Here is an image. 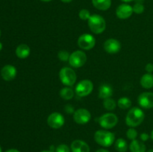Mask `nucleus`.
I'll use <instances>...</instances> for the list:
<instances>
[{
	"label": "nucleus",
	"mask_w": 153,
	"mask_h": 152,
	"mask_svg": "<svg viewBox=\"0 0 153 152\" xmlns=\"http://www.w3.org/2000/svg\"><path fill=\"white\" fill-rule=\"evenodd\" d=\"M103 106H104L105 109L109 111H111V110H114L117 107V103L112 98H109L107 99H105L103 101Z\"/></svg>",
	"instance_id": "b1692460"
},
{
	"label": "nucleus",
	"mask_w": 153,
	"mask_h": 152,
	"mask_svg": "<svg viewBox=\"0 0 153 152\" xmlns=\"http://www.w3.org/2000/svg\"><path fill=\"white\" fill-rule=\"evenodd\" d=\"M105 51L108 54H117L120 51L121 43L119 40L110 38L106 40L103 45Z\"/></svg>",
	"instance_id": "f8f14e48"
},
{
	"label": "nucleus",
	"mask_w": 153,
	"mask_h": 152,
	"mask_svg": "<svg viewBox=\"0 0 153 152\" xmlns=\"http://www.w3.org/2000/svg\"><path fill=\"white\" fill-rule=\"evenodd\" d=\"M113 95V89L111 86L107 83L102 84L99 88V98L105 100L109 98Z\"/></svg>",
	"instance_id": "dca6fc26"
},
{
	"label": "nucleus",
	"mask_w": 153,
	"mask_h": 152,
	"mask_svg": "<svg viewBox=\"0 0 153 152\" xmlns=\"http://www.w3.org/2000/svg\"><path fill=\"white\" fill-rule=\"evenodd\" d=\"M29 46L26 44H20L16 47V55L20 59H25L28 58L30 55Z\"/></svg>",
	"instance_id": "f3484780"
},
{
	"label": "nucleus",
	"mask_w": 153,
	"mask_h": 152,
	"mask_svg": "<svg viewBox=\"0 0 153 152\" xmlns=\"http://www.w3.org/2000/svg\"><path fill=\"white\" fill-rule=\"evenodd\" d=\"M93 5L100 10H107L111 6V0H92Z\"/></svg>",
	"instance_id": "aec40b11"
},
{
	"label": "nucleus",
	"mask_w": 153,
	"mask_h": 152,
	"mask_svg": "<svg viewBox=\"0 0 153 152\" xmlns=\"http://www.w3.org/2000/svg\"><path fill=\"white\" fill-rule=\"evenodd\" d=\"M0 37H1V30H0Z\"/></svg>",
	"instance_id": "c03bdc74"
},
{
	"label": "nucleus",
	"mask_w": 153,
	"mask_h": 152,
	"mask_svg": "<svg viewBox=\"0 0 153 152\" xmlns=\"http://www.w3.org/2000/svg\"><path fill=\"white\" fill-rule=\"evenodd\" d=\"M0 152H1V146H0Z\"/></svg>",
	"instance_id": "37998d69"
},
{
	"label": "nucleus",
	"mask_w": 153,
	"mask_h": 152,
	"mask_svg": "<svg viewBox=\"0 0 153 152\" xmlns=\"http://www.w3.org/2000/svg\"><path fill=\"white\" fill-rule=\"evenodd\" d=\"M61 1H63V2H64V3H70V2H71L73 0H61Z\"/></svg>",
	"instance_id": "f704fd0d"
},
{
	"label": "nucleus",
	"mask_w": 153,
	"mask_h": 152,
	"mask_svg": "<svg viewBox=\"0 0 153 152\" xmlns=\"http://www.w3.org/2000/svg\"><path fill=\"white\" fill-rule=\"evenodd\" d=\"M68 61L69 64L73 68H80L86 63L87 55L82 51H75L70 55Z\"/></svg>",
	"instance_id": "39448f33"
},
{
	"label": "nucleus",
	"mask_w": 153,
	"mask_h": 152,
	"mask_svg": "<svg viewBox=\"0 0 153 152\" xmlns=\"http://www.w3.org/2000/svg\"><path fill=\"white\" fill-rule=\"evenodd\" d=\"M96 39L89 34H83L79 37L78 46L83 50H91L95 46Z\"/></svg>",
	"instance_id": "6e6552de"
},
{
	"label": "nucleus",
	"mask_w": 153,
	"mask_h": 152,
	"mask_svg": "<svg viewBox=\"0 0 153 152\" xmlns=\"http://www.w3.org/2000/svg\"><path fill=\"white\" fill-rule=\"evenodd\" d=\"M70 148L68 145L65 144H61L56 148L55 152H70Z\"/></svg>",
	"instance_id": "c85d7f7f"
},
{
	"label": "nucleus",
	"mask_w": 153,
	"mask_h": 152,
	"mask_svg": "<svg viewBox=\"0 0 153 152\" xmlns=\"http://www.w3.org/2000/svg\"><path fill=\"white\" fill-rule=\"evenodd\" d=\"M118 123V118L114 113H107L99 118V124L104 129H111Z\"/></svg>",
	"instance_id": "423d86ee"
},
{
	"label": "nucleus",
	"mask_w": 153,
	"mask_h": 152,
	"mask_svg": "<svg viewBox=\"0 0 153 152\" xmlns=\"http://www.w3.org/2000/svg\"><path fill=\"white\" fill-rule=\"evenodd\" d=\"M64 110H65V112L67 113H68V114H73V113H75V109L74 107H73V105H71V104H67V105L65 106V107H64Z\"/></svg>",
	"instance_id": "c756f323"
},
{
	"label": "nucleus",
	"mask_w": 153,
	"mask_h": 152,
	"mask_svg": "<svg viewBox=\"0 0 153 152\" xmlns=\"http://www.w3.org/2000/svg\"><path fill=\"white\" fill-rule=\"evenodd\" d=\"M40 152H54V151H50V150H44V151H40Z\"/></svg>",
	"instance_id": "4c0bfd02"
},
{
	"label": "nucleus",
	"mask_w": 153,
	"mask_h": 152,
	"mask_svg": "<svg viewBox=\"0 0 153 152\" xmlns=\"http://www.w3.org/2000/svg\"><path fill=\"white\" fill-rule=\"evenodd\" d=\"M59 78L65 86H71L75 84L77 80L76 73L70 67H63L59 72Z\"/></svg>",
	"instance_id": "20e7f679"
},
{
	"label": "nucleus",
	"mask_w": 153,
	"mask_h": 152,
	"mask_svg": "<svg viewBox=\"0 0 153 152\" xmlns=\"http://www.w3.org/2000/svg\"><path fill=\"white\" fill-rule=\"evenodd\" d=\"M126 136L128 137V139L131 140H134L136 139L137 137V132L134 128H130L126 132Z\"/></svg>",
	"instance_id": "bb28decb"
},
{
	"label": "nucleus",
	"mask_w": 153,
	"mask_h": 152,
	"mask_svg": "<svg viewBox=\"0 0 153 152\" xmlns=\"http://www.w3.org/2000/svg\"><path fill=\"white\" fill-rule=\"evenodd\" d=\"M140 85L145 89H151L153 87V74L146 73L143 75L140 80Z\"/></svg>",
	"instance_id": "6ab92c4d"
},
{
	"label": "nucleus",
	"mask_w": 153,
	"mask_h": 152,
	"mask_svg": "<svg viewBox=\"0 0 153 152\" xmlns=\"http://www.w3.org/2000/svg\"><path fill=\"white\" fill-rule=\"evenodd\" d=\"M117 105L119 106L120 108L123 109V110H126V109H128L131 107V101L127 97H122V98L118 100Z\"/></svg>",
	"instance_id": "5701e85b"
},
{
	"label": "nucleus",
	"mask_w": 153,
	"mask_h": 152,
	"mask_svg": "<svg viewBox=\"0 0 153 152\" xmlns=\"http://www.w3.org/2000/svg\"><path fill=\"white\" fill-rule=\"evenodd\" d=\"M16 75V69L12 65H5L1 70V76L6 81L13 80Z\"/></svg>",
	"instance_id": "4468645a"
},
{
	"label": "nucleus",
	"mask_w": 153,
	"mask_h": 152,
	"mask_svg": "<svg viewBox=\"0 0 153 152\" xmlns=\"http://www.w3.org/2000/svg\"><path fill=\"white\" fill-rule=\"evenodd\" d=\"M150 138L152 139L153 140V130L152 131V132H151V134H150Z\"/></svg>",
	"instance_id": "58836bf2"
},
{
	"label": "nucleus",
	"mask_w": 153,
	"mask_h": 152,
	"mask_svg": "<svg viewBox=\"0 0 153 152\" xmlns=\"http://www.w3.org/2000/svg\"><path fill=\"white\" fill-rule=\"evenodd\" d=\"M133 12L137 14H140V13H143L145 10V7L143 4L140 3H136L134 6H133Z\"/></svg>",
	"instance_id": "cd10ccee"
},
{
	"label": "nucleus",
	"mask_w": 153,
	"mask_h": 152,
	"mask_svg": "<svg viewBox=\"0 0 153 152\" xmlns=\"http://www.w3.org/2000/svg\"><path fill=\"white\" fill-rule=\"evenodd\" d=\"M145 69L147 72V73H152L153 72V64L151 63L146 64V67H145Z\"/></svg>",
	"instance_id": "2f4dec72"
},
{
	"label": "nucleus",
	"mask_w": 153,
	"mask_h": 152,
	"mask_svg": "<svg viewBox=\"0 0 153 152\" xmlns=\"http://www.w3.org/2000/svg\"><path fill=\"white\" fill-rule=\"evenodd\" d=\"M129 149L131 152H146V147L142 141L134 139L130 143Z\"/></svg>",
	"instance_id": "a211bd4d"
},
{
	"label": "nucleus",
	"mask_w": 153,
	"mask_h": 152,
	"mask_svg": "<svg viewBox=\"0 0 153 152\" xmlns=\"http://www.w3.org/2000/svg\"><path fill=\"white\" fill-rule=\"evenodd\" d=\"M5 152H20V151H18L17 149H9V150L6 151Z\"/></svg>",
	"instance_id": "473e14b6"
},
{
	"label": "nucleus",
	"mask_w": 153,
	"mask_h": 152,
	"mask_svg": "<svg viewBox=\"0 0 153 152\" xmlns=\"http://www.w3.org/2000/svg\"><path fill=\"white\" fill-rule=\"evenodd\" d=\"M122 1H123V2L125 3H128V2H130V1H133V0H121Z\"/></svg>",
	"instance_id": "c9c22d12"
},
{
	"label": "nucleus",
	"mask_w": 153,
	"mask_h": 152,
	"mask_svg": "<svg viewBox=\"0 0 153 152\" xmlns=\"http://www.w3.org/2000/svg\"><path fill=\"white\" fill-rule=\"evenodd\" d=\"M96 142L102 147H110L113 145L115 140L114 134L108 131L100 130L94 134Z\"/></svg>",
	"instance_id": "7ed1b4c3"
},
{
	"label": "nucleus",
	"mask_w": 153,
	"mask_h": 152,
	"mask_svg": "<svg viewBox=\"0 0 153 152\" xmlns=\"http://www.w3.org/2000/svg\"><path fill=\"white\" fill-rule=\"evenodd\" d=\"M1 49H2V44H1V43H0V51L1 50Z\"/></svg>",
	"instance_id": "a19ab883"
},
{
	"label": "nucleus",
	"mask_w": 153,
	"mask_h": 152,
	"mask_svg": "<svg viewBox=\"0 0 153 152\" xmlns=\"http://www.w3.org/2000/svg\"><path fill=\"white\" fill-rule=\"evenodd\" d=\"M91 119V114L87 109L80 108L73 113V119L79 125H85L88 123Z\"/></svg>",
	"instance_id": "1a4fd4ad"
},
{
	"label": "nucleus",
	"mask_w": 153,
	"mask_h": 152,
	"mask_svg": "<svg viewBox=\"0 0 153 152\" xmlns=\"http://www.w3.org/2000/svg\"><path fill=\"white\" fill-rule=\"evenodd\" d=\"M114 147L118 152H126L128 149V144L124 139L120 138L115 141Z\"/></svg>",
	"instance_id": "4be33fe9"
},
{
	"label": "nucleus",
	"mask_w": 153,
	"mask_h": 152,
	"mask_svg": "<svg viewBox=\"0 0 153 152\" xmlns=\"http://www.w3.org/2000/svg\"><path fill=\"white\" fill-rule=\"evenodd\" d=\"M70 148L72 152H90L89 145L83 140H74L72 142Z\"/></svg>",
	"instance_id": "2eb2a0df"
},
{
	"label": "nucleus",
	"mask_w": 153,
	"mask_h": 152,
	"mask_svg": "<svg viewBox=\"0 0 153 152\" xmlns=\"http://www.w3.org/2000/svg\"><path fill=\"white\" fill-rule=\"evenodd\" d=\"M145 114L143 110L139 107H132L128 112L126 118V123L130 128L139 126L144 120Z\"/></svg>",
	"instance_id": "f257e3e1"
},
{
	"label": "nucleus",
	"mask_w": 153,
	"mask_h": 152,
	"mask_svg": "<svg viewBox=\"0 0 153 152\" xmlns=\"http://www.w3.org/2000/svg\"><path fill=\"white\" fill-rule=\"evenodd\" d=\"M88 26L94 34H100L106 28V22L104 18L99 14H93L88 20Z\"/></svg>",
	"instance_id": "f03ea898"
},
{
	"label": "nucleus",
	"mask_w": 153,
	"mask_h": 152,
	"mask_svg": "<svg viewBox=\"0 0 153 152\" xmlns=\"http://www.w3.org/2000/svg\"><path fill=\"white\" fill-rule=\"evenodd\" d=\"M143 0H136V3H140V4H143Z\"/></svg>",
	"instance_id": "e433bc0d"
},
{
	"label": "nucleus",
	"mask_w": 153,
	"mask_h": 152,
	"mask_svg": "<svg viewBox=\"0 0 153 152\" xmlns=\"http://www.w3.org/2000/svg\"><path fill=\"white\" fill-rule=\"evenodd\" d=\"M96 152H109V151H108L106 150V149L101 148V149H99V150H97Z\"/></svg>",
	"instance_id": "72a5a7b5"
},
{
	"label": "nucleus",
	"mask_w": 153,
	"mask_h": 152,
	"mask_svg": "<svg viewBox=\"0 0 153 152\" xmlns=\"http://www.w3.org/2000/svg\"><path fill=\"white\" fill-rule=\"evenodd\" d=\"M60 96L64 100H70L74 96V91L70 86L64 87L60 91Z\"/></svg>",
	"instance_id": "412c9836"
},
{
	"label": "nucleus",
	"mask_w": 153,
	"mask_h": 152,
	"mask_svg": "<svg viewBox=\"0 0 153 152\" xmlns=\"http://www.w3.org/2000/svg\"><path fill=\"white\" fill-rule=\"evenodd\" d=\"M133 7L128 4H121L116 10V15L119 19H126L129 18L132 15Z\"/></svg>",
	"instance_id": "ddd939ff"
},
{
	"label": "nucleus",
	"mask_w": 153,
	"mask_h": 152,
	"mask_svg": "<svg viewBox=\"0 0 153 152\" xmlns=\"http://www.w3.org/2000/svg\"><path fill=\"white\" fill-rule=\"evenodd\" d=\"M140 140H141L142 142H146L149 139V134H146V133H143V134H140Z\"/></svg>",
	"instance_id": "7c9ffc66"
},
{
	"label": "nucleus",
	"mask_w": 153,
	"mask_h": 152,
	"mask_svg": "<svg viewBox=\"0 0 153 152\" xmlns=\"http://www.w3.org/2000/svg\"><path fill=\"white\" fill-rule=\"evenodd\" d=\"M64 117L62 114L55 112L51 113L47 118V124L50 128L53 129H58L61 128L64 125Z\"/></svg>",
	"instance_id": "9d476101"
},
{
	"label": "nucleus",
	"mask_w": 153,
	"mask_h": 152,
	"mask_svg": "<svg viewBox=\"0 0 153 152\" xmlns=\"http://www.w3.org/2000/svg\"><path fill=\"white\" fill-rule=\"evenodd\" d=\"M42 1H44V2H49V1H51L52 0H40Z\"/></svg>",
	"instance_id": "ea45409f"
},
{
	"label": "nucleus",
	"mask_w": 153,
	"mask_h": 152,
	"mask_svg": "<svg viewBox=\"0 0 153 152\" xmlns=\"http://www.w3.org/2000/svg\"><path fill=\"white\" fill-rule=\"evenodd\" d=\"M70 56V53H69V52L66 50L60 51L58 54V58H59V60H61V61H69Z\"/></svg>",
	"instance_id": "a878e982"
},
{
	"label": "nucleus",
	"mask_w": 153,
	"mask_h": 152,
	"mask_svg": "<svg viewBox=\"0 0 153 152\" xmlns=\"http://www.w3.org/2000/svg\"><path fill=\"white\" fill-rule=\"evenodd\" d=\"M94 89V83L91 80L85 79L81 80L76 86V93L79 97H86L92 92Z\"/></svg>",
	"instance_id": "0eeeda50"
},
{
	"label": "nucleus",
	"mask_w": 153,
	"mask_h": 152,
	"mask_svg": "<svg viewBox=\"0 0 153 152\" xmlns=\"http://www.w3.org/2000/svg\"><path fill=\"white\" fill-rule=\"evenodd\" d=\"M79 18H80L81 19H82V20H88L89 18L91 17V15L88 10H87V9H82V10L79 11Z\"/></svg>",
	"instance_id": "393cba45"
},
{
	"label": "nucleus",
	"mask_w": 153,
	"mask_h": 152,
	"mask_svg": "<svg viewBox=\"0 0 153 152\" xmlns=\"http://www.w3.org/2000/svg\"><path fill=\"white\" fill-rule=\"evenodd\" d=\"M139 105L144 109H151L153 107V92H145L140 94L137 98Z\"/></svg>",
	"instance_id": "9b49d317"
},
{
	"label": "nucleus",
	"mask_w": 153,
	"mask_h": 152,
	"mask_svg": "<svg viewBox=\"0 0 153 152\" xmlns=\"http://www.w3.org/2000/svg\"><path fill=\"white\" fill-rule=\"evenodd\" d=\"M146 152H153V149H150V150L147 151H146Z\"/></svg>",
	"instance_id": "79ce46f5"
}]
</instances>
